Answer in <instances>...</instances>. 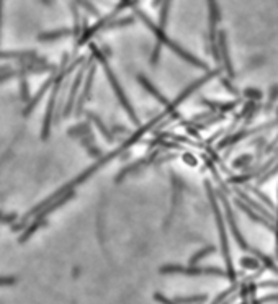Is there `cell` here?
I'll return each instance as SVG.
<instances>
[{"label": "cell", "instance_id": "obj_16", "mask_svg": "<svg viewBox=\"0 0 278 304\" xmlns=\"http://www.w3.org/2000/svg\"><path fill=\"white\" fill-rule=\"evenodd\" d=\"M234 291H237V285H232L231 288H229V290H226V291H222V293H221V295H220V296H218V298H216V300H215V301H213L211 304H221L222 301H226V300H227V296H229V295H232V293H234Z\"/></svg>", "mask_w": 278, "mask_h": 304}, {"label": "cell", "instance_id": "obj_6", "mask_svg": "<svg viewBox=\"0 0 278 304\" xmlns=\"http://www.w3.org/2000/svg\"><path fill=\"white\" fill-rule=\"evenodd\" d=\"M56 77H57V74H53L51 77H49V79L46 80V82L41 85V89L38 90V94H36L35 97H33V99H31L28 103H26V106H25V110H23V116H28V115H30L33 108H35V106L38 105V103H40V100L43 99V95L46 94V90H48V89H51V85H53L54 82H56Z\"/></svg>", "mask_w": 278, "mask_h": 304}, {"label": "cell", "instance_id": "obj_20", "mask_svg": "<svg viewBox=\"0 0 278 304\" xmlns=\"http://www.w3.org/2000/svg\"><path fill=\"white\" fill-rule=\"evenodd\" d=\"M15 219H16V214H15V213H10V214H3L2 222H5V224H8V222H13Z\"/></svg>", "mask_w": 278, "mask_h": 304}, {"label": "cell", "instance_id": "obj_19", "mask_svg": "<svg viewBox=\"0 0 278 304\" xmlns=\"http://www.w3.org/2000/svg\"><path fill=\"white\" fill-rule=\"evenodd\" d=\"M15 278L13 276H0V286H10V285H15Z\"/></svg>", "mask_w": 278, "mask_h": 304}, {"label": "cell", "instance_id": "obj_8", "mask_svg": "<svg viewBox=\"0 0 278 304\" xmlns=\"http://www.w3.org/2000/svg\"><path fill=\"white\" fill-rule=\"evenodd\" d=\"M94 74H95V67H92V69L89 70V74H87V80H85V84H84V92H82L77 106H75V111H77V115H80L82 106H84V103L87 101V99H89V95H90L92 82H94Z\"/></svg>", "mask_w": 278, "mask_h": 304}, {"label": "cell", "instance_id": "obj_15", "mask_svg": "<svg viewBox=\"0 0 278 304\" xmlns=\"http://www.w3.org/2000/svg\"><path fill=\"white\" fill-rule=\"evenodd\" d=\"M216 251V249L215 247H213V246H210V247H205V249H201V251L200 252H196L195 255H193V257L192 258H190V265H196V263H198L200 262V260L201 258H205L206 257V255H210V253H213V252H215Z\"/></svg>", "mask_w": 278, "mask_h": 304}, {"label": "cell", "instance_id": "obj_4", "mask_svg": "<svg viewBox=\"0 0 278 304\" xmlns=\"http://www.w3.org/2000/svg\"><path fill=\"white\" fill-rule=\"evenodd\" d=\"M102 62H103V66H105V74H107L108 80H110V84H111V87H113L114 94H116V97H118V100L121 101L123 108H124V110L128 111L129 118L133 119V121H134L136 124H139V119H138V116H136V113H134V108L129 105V101H128V99H126V95H124V92L121 90V87H119V84H118L116 77H114V75H113V72H111V69L107 66V62L103 61V59H102Z\"/></svg>", "mask_w": 278, "mask_h": 304}, {"label": "cell", "instance_id": "obj_10", "mask_svg": "<svg viewBox=\"0 0 278 304\" xmlns=\"http://www.w3.org/2000/svg\"><path fill=\"white\" fill-rule=\"evenodd\" d=\"M138 80L141 82V85H143L144 89H146L147 92H149L151 95H154V97H156L157 101H161L162 105H166V106H170V105H168V101L166 100V97H162V95L159 94V90H156V89H154V85H152V84L149 82V80L144 79L143 75H138Z\"/></svg>", "mask_w": 278, "mask_h": 304}, {"label": "cell", "instance_id": "obj_5", "mask_svg": "<svg viewBox=\"0 0 278 304\" xmlns=\"http://www.w3.org/2000/svg\"><path fill=\"white\" fill-rule=\"evenodd\" d=\"M224 209H226V216H227V222H229V227H231V231H232V234H234V239H236V242L239 244V247L242 249V251L245 252H250V253H254L255 249L252 247H249L247 246V242L244 241V237L241 234V231H239V227L236 224V221H234V214H232V209H231V206H229V203L224 200Z\"/></svg>", "mask_w": 278, "mask_h": 304}, {"label": "cell", "instance_id": "obj_1", "mask_svg": "<svg viewBox=\"0 0 278 304\" xmlns=\"http://www.w3.org/2000/svg\"><path fill=\"white\" fill-rule=\"evenodd\" d=\"M206 187H208V197H210V202H211V206H213V213H215V218H216L218 231H220L221 251H222V257H224V262H226L227 278L231 280V281H236L237 275H236V270H234V265H232V260H231V252H229V244H227V236H226L224 218H222V214H221V211H220V206H218L215 193H213V190L210 188V183H206Z\"/></svg>", "mask_w": 278, "mask_h": 304}, {"label": "cell", "instance_id": "obj_14", "mask_svg": "<svg viewBox=\"0 0 278 304\" xmlns=\"http://www.w3.org/2000/svg\"><path fill=\"white\" fill-rule=\"evenodd\" d=\"M177 304H200L206 301V295H198V296H190V298H175Z\"/></svg>", "mask_w": 278, "mask_h": 304}, {"label": "cell", "instance_id": "obj_9", "mask_svg": "<svg viewBox=\"0 0 278 304\" xmlns=\"http://www.w3.org/2000/svg\"><path fill=\"white\" fill-rule=\"evenodd\" d=\"M41 226H46V219H36V218H35V221H33L30 226H26L25 229H23V232H21V236L18 237V242H20V244L26 242L33 234H35V232H36L38 229H40Z\"/></svg>", "mask_w": 278, "mask_h": 304}, {"label": "cell", "instance_id": "obj_12", "mask_svg": "<svg viewBox=\"0 0 278 304\" xmlns=\"http://www.w3.org/2000/svg\"><path fill=\"white\" fill-rule=\"evenodd\" d=\"M0 59H40V57H36V54L31 51H26V52L0 51Z\"/></svg>", "mask_w": 278, "mask_h": 304}, {"label": "cell", "instance_id": "obj_18", "mask_svg": "<svg viewBox=\"0 0 278 304\" xmlns=\"http://www.w3.org/2000/svg\"><path fill=\"white\" fill-rule=\"evenodd\" d=\"M242 265L249 268H257L259 267V260L257 258H242Z\"/></svg>", "mask_w": 278, "mask_h": 304}, {"label": "cell", "instance_id": "obj_11", "mask_svg": "<svg viewBox=\"0 0 278 304\" xmlns=\"http://www.w3.org/2000/svg\"><path fill=\"white\" fill-rule=\"evenodd\" d=\"M87 116H89V119H90V121H94V123L97 124V128L100 129V131H102V134H103V136H105L108 143H113V141H114V136H113V134L110 133V129H108V128L105 126V124H103V121H102V119L98 118L97 115H94V113H92V111H87Z\"/></svg>", "mask_w": 278, "mask_h": 304}, {"label": "cell", "instance_id": "obj_7", "mask_svg": "<svg viewBox=\"0 0 278 304\" xmlns=\"http://www.w3.org/2000/svg\"><path fill=\"white\" fill-rule=\"evenodd\" d=\"M82 74H84V69L77 74V77H75L74 84H72V89H70V94L67 97V103H65V108H64V116H69L70 111H72V108H74L75 97H77V92H79L80 84H82Z\"/></svg>", "mask_w": 278, "mask_h": 304}, {"label": "cell", "instance_id": "obj_13", "mask_svg": "<svg viewBox=\"0 0 278 304\" xmlns=\"http://www.w3.org/2000/svg\"><path fill=\"white\" fill-rule=\"evenodd\" d=\"M20 97H21V101L23 103H28L30 99V87H28V80H26V75H21L20 77Z\"/></svg>", "mask_w": 278, "mask_h": 304}, {"label": "cell", "instance_id": "obj_17", "mask_svg": "<svg viewBox=\"0 0 278 304\" xmlns=\"http://www.w3.org/2000/svg\"><path fill=\"white\" fill-rule=\"evenodd\" d=\"M67 31H56V33H48V35H41L40 40H56V38L64 36Z\"/></svg>", "mask_w": 278, "mask_h": 304}, {"label": "cell", "instance_id": "obj_2", "mask_svg": "<svg viewBox=\"0 0 278 304\" xmlns=\"http://www.w3.org/2000/svg\"><path fill=\"white\" fill-rule=\"evenodd\" d=\"M67 75V70L61 69V72L57 74L56 77V82L53 84V94H51V99L48 101V106H46V115L45 119H43V129H41V139L46 141L49 138V133H51V124L54 121V115H56V101H57V94L61 90V85H62V79Z\"/></svg>", "mask_w": 278, "mask_h": 304}, {"label": "cell", "instance_id": "obj_3", "mask_svg": "<svg viewBox=\"0 0 278 304\" xmlns=\"http://www.w3.org/2000/svg\"><path fill=\"white\" fill-rule=\"evenodd\" d=\"M161 273H180L187 276H205V275H213V276H227L226 270H221L218 267H180V265H167V267L161 268Z\"/></svg>", "mask_w": 278, "mask_h": 304}]
</instances>
